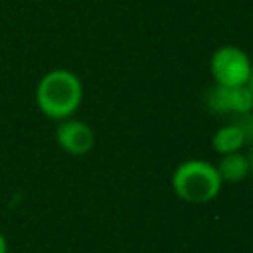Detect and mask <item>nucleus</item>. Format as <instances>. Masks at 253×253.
<instances>
[{
	"instance_id": "f257e3e1",
	"label": "nucleus",
	"mask_w": 253,
	"mask_h": 253,
	"mask_svg": "<svg viewBox=\"0 0 253 253\" xmlns=\"http://www.w3.org/2000/svg\"><path fill=\"white\" fill-rule=\"evenodd\" d=\"M83 101V85L79 77L67 69L47 71L36 87V103L40 111L53 121L71 119Z\"/></svg>"
},
{
	"instance_id": "f03ea898",
	"label": "nucleus",
	"mask_w": 253,
	"mask_h": 253,
	"mask_svg": "<svg viewBox=\"0 0 253 253\" xmlns=\"http://www.w3.org/2000/svg\"><path fill=\"white\" fill-rule=\"evenodd\" d=\"M221 176L217 168L200 158L184 160L176 166L172 174V190L174 194L188 204H208L221 190Z\"/></svg>"
},
{
	"instance_id": "7ed1b4c3",
	"label": "nucleus",
	"mask_w": 253,
	"mask_h": 253,
	"mask_svg": "<svg viewBox=\"0 0 253 253\" xmlns=\"http://www.w3.org/2000/svg\"><path fill=\"white\" fill-rule=\"evenodd\" d=\"M251 59L249 55L237 45H221L213 51L210 59V73L215 85L225 87H239L247 85L251 73Z\"/></svg>"
},
{
	"instance_id": "20e7f679",
	"label": "nucleus",
	"mask_w": 253,
	"mask_h": 253,
	"mask_svg": "<svg viewBox=\"0 0 253 253\" xmlns=\"http://www.w3.org/2000/svg\"><path fill=\"white\" fill-rule=\"evenodd\" d=\"M206 105L215 115L225 117H243L253 111V93L247 85L225 87L215 85L206 93Z\"/></svg>"
},
{
	"instance_id": "39448f33",
	"label": "nucleus",
	"mask_w": 253,
	"mask_h": 253,
	"mask_svg": "<svg viewBox=\"0 0 253 253\" xmlns=\"http://www.w3.org/2000/svg\"><path fill=\"white\" fill-rule=\"evenodd\" d=\"M55 140L67 154L83 156L93 148L95 134L87 123L77 119H65L59 121V126L55 128Z\"/></svg>"
},
{
	"instance_id": "423d86ee",
	"label": "nucleus",
	"mask_w": 253,
	"mask_h": 253,
	"mask_svg": "<svg viewBox=\"0 0 253 253\" xmlns=\"http://www.w3.org/2000/svg\"><path fill=\"white\" fill-rule=\"evenodd\" d=\"M251 134H253V115L249 119L247 115L237 117V121L215 130L211 138V148L221 156L229 152H239L245 146V142L251 138Z\"/></svg>"
},
{
	"instance_id": "0eeeda50",
	"label": "nucleus",
	"mask_w": 253,
	"mask_h": 253,
	"mask_svg": "<svg viewBox=\"0 0 253 253\" xmlns=\"http://www.w3.org/2000/svg\"><path fill=\"white\" fill-rule=\"evenodd\" d=\"M215 168H217V172H219V176H221V182H229V184H237V182H241L245 176L251 174V172H249L247 154H243L241 150H239V152L223 154Z\"/></svg>"
},
{
	"instance_id": "6e6552de",
	"label": "nucleus",
	"mask_w": 253,
	"mask_h": 253,
	"mask_svg": "<svg viewBox=\"0 0 253 253\" xmlns=\"http://www.w3.org/2000/svg\"><path fill=\"white\" fill-rule=\"evenodd\" d=\"M0 253H8V241L2 231H0Z\"/></svg>"
},
{
	"instance_id": "1a4fd4ad",
	"label": "nucleus",
	"mask_w": 253,
	"mask_h": 253,
	"mask_svg": "<svg viewBox=\"0 0 253 253\" xmlns=\"http://www.w3.org/2000/svg\"><path fill=\"white\" fill-rule=\"evenodd\" d=\"M247 160H249V172L253 174V148L249 150V154H247Z\"/></svg>"
},
{
	"instance_id": "9d476101",
	"label": "nucleus",
	"mask_w": 253,
	"mask_h": 253,
	"mask_svg": "<svg viewBox=\"0 0 253 253\" xmlns=\"http://www.w3.org/2000/svg\"><path fill=\"white\" fill-rule=\"evenodd\" d=\"M247 87H249V91L253 93V63H251V73H249V81H247Z\"/></svg>"
}]
</instances>
